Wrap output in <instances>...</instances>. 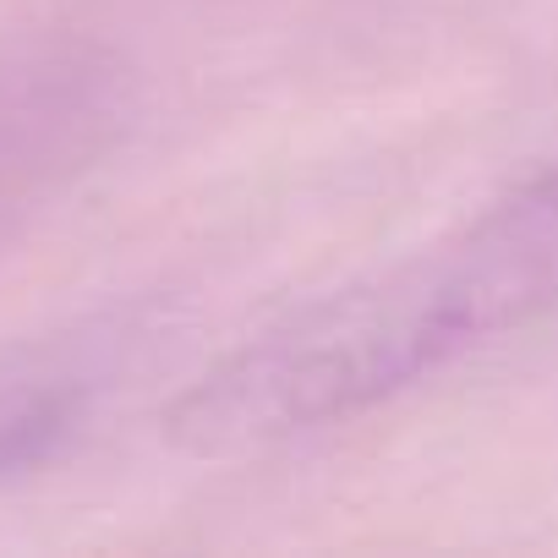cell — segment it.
I'll list each match as a JSON object with an SVG mask.
<instances>
[{
  "label": "cell",
  "instance_id": "obj_1",
  "mask_svg": "<svg viewBox=\"0 0 558 558\" xmlns=\"http://www.w3.org/2000/svg\"><path fill=\"white\" fill-rule=\"evenodd\" d=\"M83 416V384L56 367H0V482L50 460Z\"/></svg>",
  "mask_w": 558,
  "mask_h": 558
}]
</instances>
